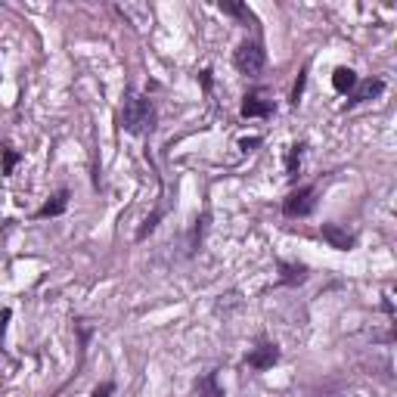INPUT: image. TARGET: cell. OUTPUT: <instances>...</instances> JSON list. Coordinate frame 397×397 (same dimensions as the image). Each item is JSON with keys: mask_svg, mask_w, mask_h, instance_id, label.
<instances>
[{"mask_svg": "<svg viewBox=\"0 0 397 397\" xmlns=\"http://www.w3.org/2000/svg\"><path fill=\"white\" fill-rule=\"evenodd\" d=\"M155 121H158L155 103L146 94H137L134 87L124 90V103H121V112H118V124H121L124 134L149 137L155 130Z\"/></svg>", "mask_w": 397, "mask_h": 397, "instance_id": "6da1fadb", "label": "cell"}, {"mask_svg": "<svg viewBox=\"0 0 397 397\" xmlns=\"http://www.w3.org/2000/svg\"><path fill=\"white\" fill-rule=\"evenodd\" d=\"M233 65H236L239 75L257 78L264 71V65H267V50H264V44L261 41H242L233 53Z\"/></svg>", "mask_w": 397, "mask_h": 397, "instance_id": "7a4b0ae2", "label": "cell"}, {"mask_svg": "<svg viewBox=\"0 0 397 397\" xmlns=\"http://www.w3.org/2000/svg\"><path fill=\"white\" fill-rule=\"evenodd\" d=\"M314 211H316V187L314 183L298 187L282 198V214L286 217H310Z\"/></svg>", "mask_w": 397, "mask_h": 397, "instance_id": "3957f363", "label": "cell"}, {"mask_svg": "<svg viewBox=\"0 0 397 397\" xmlns=\"http://www.w3.org/2000/svg\"><path fill=\"white\" fill-rule=\"evenodd\" d=\"M273 112H276V103L270 99V94L264 87H255L242 96V105H239L242 118H270Z\"/></svg>", "mask_w": 397, "mask_h": 397, "instance_id": "277c9868", "label": "cell"}, {"mask_svg": "<svg viewBox=\"0 0 397 397\" xmlns=\"http://www.w3.org/2000/svg\"><path fill=\"white\" fill-rule=\"evenodd\" d=\"M276 363H280V345H276V341H261L255 350L246 354V366L255 369V373H267Z\"/></svg>", "mask_w": 397, "mask_h": 397, "instance_id": "5b68a950", "label": "cell"}, {"mask_svg": "<svg viewBox=\"0 0 397 397\" xmlns=\"http://www.w3.org/2000/svg\"><path fill=\"white\" fill-rule=\"evenodd\" d=\"M385 94V81L382 78H366V81H360L357 84V90L348 96V103L341 105V109H354V105H360V103H369V99H375V96H382Z\"/></svg>", "mask_w": 397, "mask_h": 397, "instance_id": "8992f818", "label": "cell"}, {"mask_svg": "<svg viewBox=\"0 0 397 397\" xmlns=\"http://www.w3.org/2000/svg\"><path fill=\"white\" fill-rule=\"evenodd\" d=\"M69 198H71V193H69V187H62V189H56L47 202L41 205V208L35 211V221H47V217H62L65 214V208H69Z\"/></svg>", "mask_w": 397, "mask_h": 397, "instance_id": "52a82bcc", "label": "cell"}, {"mask_svg": "<svg viewBox=\"0 0 397 397\" xmlns=\"http://www.w3.org/2000/svg\"><path fill=\"white\" fill-rule=\"evenodd\" d=\"M320 236L329 242L332 248H339V251H350L357 246V239H354V233H348L345 227H339V223H323L320 227Z\"/></svg>", "mask_w": 397, "mask_h": 397, "instance_id": "ba28073f", "label": "cell"}, {"mask_svg": "<svg viewBox=\"0 0 397 397\" xmlns=\"http://www.w3.org/2000/svg\"><path fill=\"white\" fill-rule=\"evenodd\" d=\"M310 276V267L301 261H280V280L276 286H301Z\"/></svg>", "mask_w": 397, "mask_h": 397, "instance_id": "9c48e42d", "label": "cell"}, {"mask_svg": "<svg viewBox=\"0 0 397 397\" xmlns=\"http://www.w3.org/2000/svg\"><path fill=\"white\" fill-rule=\"evenodd\" d=\"M357 84H360V78H357V71L348 69V65H339V69L332 71V87L339 90V94L350 96L357 90Z\"/></svg>", "mask_w": 397, "mask_h": 397, "instance_id": "30bf717a", "label": "cell"}, {"mask_svg": "<svg viewBox=\"0 0 397 397\" xmlns=\"http://www.w3.org/2000/svg\"><path fill=\"white\" fill-rule=\"evenodd\" d=\"M196 397H223V388L217 382V369H211L202 379H196Z\"/></svg>", "mask_w": 397, "mask_h": 397, "instance_id": "8fae6325", "label": "cell"}, {"mask_svg": "<svg viewBox=\"0 0 397 397\" xmlns=\"http://www.w3.org/2000/svg\"><path fill=\"white\" fill-rule=\"evenodd\" d=\"M217 10L223 12V16H233V19H239V22H251V25H257V16L255 12L248 10L246 3H230V0H221V3H217Z\"/></svg>", "mask_w": 397, "mask_h": 397, "instance_id": "7c38bea8", "label": "cell"}, {"mask_svg": "<svg viewBox=\"0 0 397 397\" xmlns=\"http://www.w3.org/2000/svg\"><path fill=\"white\" fill-rule=\"evenodd\" d=\"M304 149H307V143H292L289 146V155H286V177L289 180H295L298 171H301V158H304Z\"/></svg>", "mask_w": 397, "mask_h": 397, "instance_id": "4fadbf2b", "label": "cell"}, {"mask_svg": "<svg viewBox=\"0 0 397 397\" xmlns=\"http://www.w3.org/2000/svg\"><path fill=\"white\" fill-rule=\"evenodd\" d=\"M19 162H22V155H19V152L10 146V143H0V174H3V177H12V171H16Z\"/></svg>", "mask_w": 397, "mask_h": 397, "instance_id": "5bb4252c", "label": "cell"}, {"mask_svg": "<svg viewBox=\"0 0 397 397\" xmlns=\"http://www.w3.org/2000/svg\"><path fill=\"white\" fill-rule=\"evenodd\" d=\"M162 217H164V208H155V211H152V214L146 217V221L140 223V230H137L134 239H137V242H143L149 233H155V227H158V221H162Z\"/></svg>", "mask_w": 397, "mask_h": 397, "instance_id": "9a60e30c", "label": "cell"}, {"mask_svg": "<svg viewBox=\"0 0 397 397\" xmlns=\"http://www.w3.org/2000/svg\"><path fill=\"white\" fill-rule=\"evenodd\" d=\"M205 223H208V211L202 217H196V227H193V239H189V255H196L198 246H202V233H205Z\"/></svg>", "mask_w": 397, "mask_h": 397, "instance_id": "2e32d148", "label": "cell"}, {"mask_svg": "<svg viewBox=\"0 0 397 397\" xmlns=\"http://www.w3.org/2000/svg\"><path fill=\"white\" fill-rule=\"evenodd\" d=\"M304 84H307V65H304V69L298 71V81H295V87H292V96H289V103H292V105H298V103H301Z\"/></svg>", "mask_w": 397, "mask_h": 397, "instance_id": "e0dca14e", "label": "cell"}, {"mask_svg": "<svg viewBox=\"0 0 397 397\" xmlns=\"http://www.w3.org/2000/svg\"><path fill=\"white\" fill-rule=\"evenodd\" d=\"M10 316H12V310H10V307L0 310V354H6L3 339H6V326H10Z\"/></svg>", "mask_w": 397, "mask_h": 397, "instance_id": "ac0fdd59", "label": "cell"}, {"mask_svg": "<svg viewBox=\"0 0 397 397\" xmlns=\"http://www.w3.org/2000/svg\"><path fill=\"white\" fill-rule=\"evenodd\" d=\"M115 394V382H99V385L90 391V397H112Z\"/></svg>", "mask_w": 397, "mask_h": 397, "instance_id": "d6986e66", "label": "cell"}, {"mask_svg": "<svg viewBox=\"0 0 397 397\" xmlns=\"http://www.w3.org/2000/svg\"><path fill=\"white\" fill-rule=\"evenodd\" d=\"M198 81H202V90H205V96L211 94V69H202L198 71Z\"/></svg>", "mask_w": 397, "mask_h": 397, "instance_id": "ffe728a7", "label": "cell"}, {"mask_svg": "<svg viewBox=\"0 0 397 397\" xmlns=\"http://www.w3.org/2000/svg\"><path fill=\"white\" fill-rule=\"evenodd\" d=\"M239 146L246 149V152H251L255 146H261V137H242V140H239Z\"/></svg>", "mask_w": 397, "mask_h": 397, "instance_id": "44dd1931", "label": "cell"}]
</instances>
